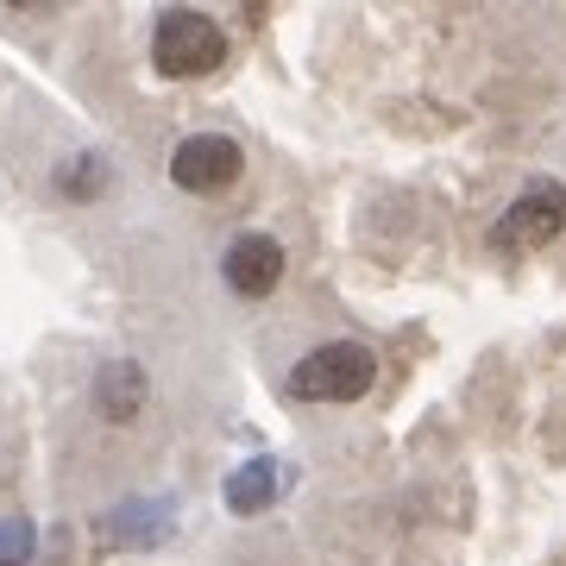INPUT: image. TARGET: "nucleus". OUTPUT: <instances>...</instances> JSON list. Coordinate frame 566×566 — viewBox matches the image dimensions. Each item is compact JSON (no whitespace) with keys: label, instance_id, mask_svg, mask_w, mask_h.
<instances>
[{"label":"nucleus","instance_id":"obj_1","mask_svg":"<svg viewBox=\"0 0 566 566\" xmlns=\"http://www.w3.org/2000/svg\"><path fill=\"white\" fill-rule=\"evenodd\" d=\"M371 385H378V353L365 340H322L290 371V390L303 403H359Z\"/></svg>","mask_w":566,"mask_h":566},{"label":"nucleus","instance_id":"obj_2","mask_svg":"<svg viewBox=\"0 0 566 566\" xmlns=\"http://www.w3.org/2000/svg\"><path fill=\"white\" fill-rule=\"evenodd\" d=\"M227 57V32L221 20H208L196 7H170L158 13L151 25V70L170 82H189V76H214Z\"/></svg>","mask_w":566,"mask_h":566},{"label":"nucleus","instance_id":"obj_3","mask_svg":"<svg viewBox=\"0 0 566 566\" xmlns=\"http://www.w3.org/2000/svg\"><path fill=\"white\" fill-rule=\"evenodd\" d=\"M240 170H245V145L233 133H189L170 151V182L189 189V196H221V189L240 182Z\"/></svg>","mask_w":566,"mask_h":566},{"label":"nucleus","instance_id":"obj_4","mask_svg":"<svg viewBox=\"0 0 566 566\" xmlns=\"http://www.w3.org/2000/svg\"><path fill=\"white\" fill-rule=\"evenodd\" d=\"M560 233H566V182L535 177L523 196L504 208V221H497L491 240L504 245V252H535V245L560 240Z\"/></svg>","mask_w":566,"mask_h":566},{"label":"nucleus","instance_id":"obj_5","mask_svg":"<svg viewBox=\"0 0 566 566\" xmlns=\"http://www.w3.org/2000/svg\"><path fill=\"white\" fill-rule=\"evenodd\" d=\"M283 240H271V233H259V227H245V233H233V240L221 245V277L233 296H245V303H264L271 290L283 283Z\"/></svg>","mask_w":566,"mask_h":566},{"label":"nucleus","instance_id":"obj_6","mask_svg":"<svg viewBox=\"0 0 566 566\" xmlns=\"http://www.w3.org/2000/svg\"><path fill=\"white\" fill-rule=\"evenodd\" d=\"M145 403H151V378H145V365L107 359L102 371H95V409H102L107 422H133Z\"/></svg>","mask_w":566,"mask_h":566},{"label":"nucleus","instance_id":"obj_7","mask_svg":"<svg viewBox=\"0 0 566 566\" xmlns=\"http://www.w3.org/2000/svg\"><path fill=\"white\" fill-rule=\"evenodd\" d=\"M264 497H271V465H252V472H233V479H227V504L240 510H259Z\"/></svg>","mask_w":566,"mask_h":566}]
</instances>
